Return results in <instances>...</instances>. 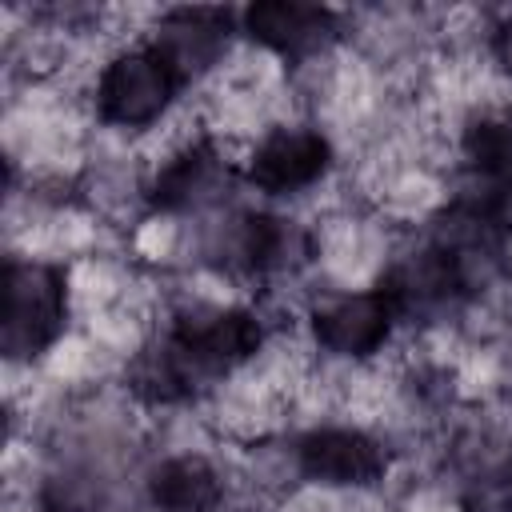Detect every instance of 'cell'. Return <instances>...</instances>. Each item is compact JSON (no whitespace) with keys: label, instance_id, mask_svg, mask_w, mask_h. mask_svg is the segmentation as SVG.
<instances>
[{"label":"cell","instance_id":"obj_1","mask_svg":"<svg viewBox=\"0 0 512 512\" xmlns=\"http://www.w3.org/2000/svg\"><path fill=\"white\" fill-rule=\"evenodd\" d=\"M260 344H264V328L244 308L180 312L168 340L160 348H148L132 364V388L156 404L184 400L204 384H212L216 376L244 364L248 356H256Z\"/></svg>","mask_w":512,"mask_h":512},{"label":"cell","instance_id":"obj_2","mask_svg":"<svg viewBox=\"0 0 512 512\" xmlns=\"http://www.w3.org/2000/svg\"><path fill=\"white\" fill-rule=\"evenodd\" d=\"M68 292L64 272L52 264L8 260L4 264V328L0 344L12 360L40 356L64 328Z\"/></svg>","mask_w":512,"mask_h":512},{"label":"cell","instance_id":"obj_3","mask_svg":"<svg viewBox=\"0 0 512 512\" xmlns=\"http://www.w3.org/2000/svg\"><path fill=\"white\" fill-rule=\"evenodd\" d=\"M180 84L184 80H180L176 64L156 44H144V48L120 52L104 68V76L96 84V104H100L104 120L140 128V124H152L172 104Z\"/></svg>","mask_w":512,"mask_h":512},{"label":"cell","instance_id":"obj_4","mask_svg":"<svg viewBox=\"0 0 512 512\" xmlns=\"http://www.w3.org/2000/svg\"><path fill=\"white\" fill-rule=\"evenodd\" d=\"M376 292L388 300L396 320H432V316L456 308L464 296H472L464 276L452 268V260L432 240L420 252H412L400 264H392L380 276Z\"/></svg>","mask_w":512,"mask_h":512},{"label":"cell","instance_id":"obj_5","mask_svg":"<svg viewBox=\"0 0 512 512\" xmlns=\"http://www.w3.org/2000/svg\"><path fill=\"white\" fill-rule=\"evenodd\" d=\"M328 160H332V148L320 132H312V128H276L252 152L248 180L256 188L280 196V192H296V188H308L312 180H320L328 172Z\"/></svg>","mask_w":512,"mask_h":512},{"label":"cell","instance_id":"obj_6","mask_svg":"<svg viewBox=\"0 0 512 512\" xmlns=\"http://www.w3.org/2000/svg\"><path fill=\"white\" fill-rule=\"evenodd\" d=\"M244 28L264 48L304 60L320 52L328 40H336V12L320 4H296V0H260L244 12Z\"/></svg>","mask_w":512,"mask_h":512},{"label":"cell","instance_id":"obj_7","mask_svg":"<svg viewBox=\"0 0 512 512\" xmlns=\"http://www.w3.org/2000/svg\"><path fill=\"white\" fill-rule=\"evenodd\" d=\"M396 316L388 308V300L372 288V292H360V296H344V300H332L328 308H316L312 312V332L324 348L340 352V356H372L388 332H392Z\"/></svg>","mask_w":512,"mask_h":512},{"label":"cell","instance_id":"obj_8","mask_svg":"<svg viewBox=\"0 0 512 512\" xmlns=\"http://www.w3.org/2000/svg\"><path fill=\"white\" fill-rule=\"evenodd\" d=\"M300 468L324 484H372L384 472V452L352 428H320L300 440Z\"/></svg>","mask_w":512,"mask_h":512},{"label":"cell","instance_id":"obj_9","mask_svg":"<svg viewBox=\"0 0 512 512\" xmlns=\"http://www.w3.org/2000/svg\"><path fill=\"white\" fill-rule=\"evenodd\" d=\"M228 20L232 16L224 8H176L164 16L156 48L176 64L180 80H188L220 56V48L228 44Z\"/></svg>","mask_w":512,"mask_h":512},{"label":"cell","instance_id":"obj_10","mask_svg":"<svg viewBox=\"0 0 512 512\" xmlns=\"http://www.w3.org/2000/svg\"><path fill=\"white\" fill-rule=\"evenodd\" d=\"M152 500L164 512H208L220 500V476L200 456H176L164 460L152 472Z\"/></svg>","mask_w":512,"mask_h":512},{"label":"cell","instance_id":"obj_11","mask_svg":"<svg viewBox=\"0 0 512 512\" xmlns=\"http://www.w3.org/2000/svg\"><path fill=\"white\" fill-rule=\"evenodd\" d=\"M212 172H216V152L208 140L184 148L152 184V204L164 208V212H176V208H188L208 184H212Z\"/></svg>","mask_w":512,"mask_h":512},{"label":"cell","instance_id":"obj_12","mask_svg":"<svg viewBox=\"0 0 512 512\" xmlns=\"http://www.w3.org/2000/svg\"><path fill=\"white\" fill-rule=\"evenodd\" d=\"M464 152L488 184H512V116H480L464 132Z\"/></svg>","mask_w":512,"mask_h":512},{"label":"cell","instance_id":"obj_13","mask_svg":"<svg viewBox=\"0 0 512 512\" xmlns=\"http://www.w3.org/2000/svg\"><path fill=\"white\" fill-rule=\"evenodd\" d=\"M296 244V228L288 220L276 216H244L240 220V236H236V252L252 272H268L288 264Z\"/></svg>","mask_w":512,"mask_h":512},{"label":"cell","instance_id":"obj_14","mask_svg":"<svg viewBox=\"0 0 512 512\" xmlns=\"http://www.w3.org/2000/svg\"><path fill=\"white\" fill-rule=\"evenodd\" d=\"M492 52H496L500 68H504V72H512V16L496 24V36H492Z\"/></svg>","mask_w":512,"mask_h":512}]
</instances>
